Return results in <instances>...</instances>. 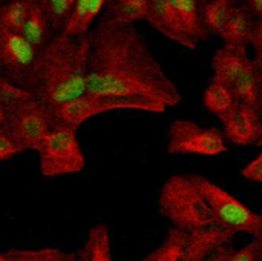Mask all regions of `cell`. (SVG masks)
Here are the masks:
<instances>
[{"instance_id":"9a60e30c","label":"cell","mask_w":262,"mask_h":261,"mask_svg":"<svg viewBox=\"0 0 262 261\" xmlns=\"http://www.w3.org/2000/svg\"><path fill=\"white\" fill-rule=\"evenodd\" d=\"M238 103L262 112V63L252 58L249 68L232 88Z\"/></svg>"},{"instance_id":"9c48e42d","label":"cell","mask_w":262,"mask_h":261,"mask_svg":"<svg viewBox=\"0 0 262 261\" xmlns=\"http://www.w3.org/2000/svg\"><path fill=\"white\" fill-rule=\"evenodd\" d=\"M37 55L23 34L0 26V77L26 89Z\"/></svg>"},{"instance_id":"484cf974","label":"cell","mask_w":262,"mask_h":261,"mask_svg":"<svg viewBox=\"0 0 262 261\" xmlns=\"http://www.w3.org/2000/svg\"><path fill=\"white\" fill-rule=\"evenodd\" d=\"M40 3L49 18L54 32H63L72 15L75 0H40Z\"/></svg>"},{"instance_id":"ac0fdd59","label":"cell","mask_w":262,"mask_h":261,"mask_svg":"<svg viewBox=\"0 0 262 261\" xmlns=\"http://www.w3.org/2000/svg\"><path fill=\"white\" fill-rule=\"evenodd\" d=\"M175 9L181 25L184 26L187 35L196 43L206 42L210 34L204 26L201 15V0H169Z\"/></svg>"},{"instance_id":"d6a6232c","label":"cell","mask_w":262,"mask_h":261,"mask_svg":"<svg viewBox=\"0 0 262 261\" xmlns=\"http://www.w3.org/2000/svg\"><path fill=\"white\" fill-rule=\"evenodd\" d=\"M233 251L235 249L232 248V245H229V246L223 248L221 251H218L216 254L210 255L209 258H204V260L201 261H229L230 257H232V254H233Z\"/></svg>"},{"instance_id":"3957f363","label":"cell","mask_w":262,"mask_h":261,"mask_svg":"<svg viewBox=\"0 0 262 261\" xmlns=\"http://www.w3.org/2000/svg\"><path fill=\"white\" fill-rule=\"evenodd\" d=\"M160 212L173 228L190 232L215 223V217L201 194L195 174H178L167 178L158 195Z\"/></svg>"},{"instance_id":"4fadbf2b","label":"cell","mask_w":262,"mask_h":261,"mask_svg":"<svg viewBox=\"0 0 262 261\" xmlns=\"http://www.w3.org/2000/svg\"><path fill=\"white\" fill-rule=\"evenodd\" d=\"M252 58L247 52L232 49V48H220L212 57V69H213V82L223 83L227 88H233L235 83L241 78V75L249 68Z\"/></svg>"},{"instance_id":"30bf717a","label":"cell","mask_w":262,"mask_h":261,"mask_svg":"<svg viewBox=\"0 0 262 261\" xmlns=\"http://www.w3.org/2000/svg\"><path fill=\"white\" fill-rule=\"evenodd\" d=\"M221 123L224 126V137L230 143L262 148V114L259 111L238 103Z\"/></svg>"},{"instance_id":"2e32d148","label":"cell","mask_w":262,"mask_h":261,"mask_svg":"<svg viewBox=\"0 0 262 261\" xmlns=\"http://www.w3.org/2000/svg\"><path fill=\"white\" fill-rule=\"evenodd\" d=\"M107 0H75L72 15L63 29V34L71 37H86L91 32L92 23L104 11Z\"/></svg>"},{"instance_id":"4316f807","label":"cell","mask_w":262,"mask_h":261,"mask_svg":"<svg viewBox=\"0 0 262 261\" xmlns=\"http://www.w3.org/2000/svg\"><path fill=\"white\" fill-rule=\"evenodd\" d=\"M31 98H34V95L28 89L0 77V103L9 112H12L17 106H20L21 103Z\"/></svg>"},{"instance_id":"e575fe53","label":"cell","mask_w":262,"mask_h":261,"mask_svg":"<svg viewBox=\"0 0 262 261\" xmlns=\"http://www.w3.org/2000/svg\"><path fill=\"white\" fill-rule=\"evenodd\" d=\"M0 261H6L5 255H3V252H0Z\"/></svg>"},{"instance_id":"d6986e66","label":"cell","mask_w":262,"mask_h":261,"mask_svg":"<svg viewBox=\"0 0 262 261\" xmlns=\"http://www.w3.org/2000/svg\"><path fill=\"white\" fill-rule=\"evenodd\" d=\"M23 37L37 49L41 51L48 42L54 37V29L49 23V18L40 3V0H37L28 15V20L21 29Z\"/></svg>"},{"instance_id":"7a4b0ae2","label":"cell","mask_w":262,"mask_h":261,"mask_svg":"<svg viewBox=\"0 0 262 261\" xmlns=\"http://www.w3.org/2000/svg\"><path fill=\"white\" fill-rule=\"evenodd\" d=\"M89 38L54 34L38 51L26 89L54 111L81 95L88 89Z\"/></svg>"},{"instance_id":"836d02e7","label":"cell","mask_w":262,"mask_h":261,"mask_svg":"<svg viewBox=\"0 0 262 261\" xmlns=\"http://www.w3.org/2000/svg\"><path fill=\"white\" fill-rule=\"evenodd\" d=\"M9 126H11V112L0 103V132L9 134Z\"/></svg>"},{"instance_id":"f546056e","label":"cell","mask_w":262,"mask_h":261,"mask_svg":"<svg viewBox=\"0 0 262 261\" xmlns=\"http://www.w3.org/2000/svg\"><path fill=\"white\" fill-rule=\"evenodd\" d=\"M241 175L250 182H255V183H261L262 185V152L253 160L250 162L243 171H241Z\"/></svg>"},{"instance_id":"ba28073f","label":"cell","mask_w":262,"mask_h":261,"mask_svg":"<svg viewBox=\"0 0 262 261\" xmlns=\"http://www.w3.org/2000/svg\"><path fill=\"white\" fill-rule=\"evenodd\" d=\"M51 129V111L35 97L26 100L11 112L9 135L25 151L31 149L38 152Z\"/></svg>"},{"instance_id":"cb8c5ba5","label":"cell","mask_w":262,"mask_h":261,"mask_svg":"<svg viewBox=\"0 0 262 261\" xmlns=\"http://www.w3.org/2000/svg\"><path fill=\"white\" fill-rule=\"evenodd\" d=\"M37 0H8L0 6V26L20 32Z\"/></svg>"},{"instance_id":"8992f818","label":"cell","mask_w":262,"mask_h":261,"mask_svg":"<svg viewBox=\"0 0 262 261\" xmlns=\"http://www.w3.org/2000/svg\"><path fill=\"white\" fill-rule=\"evenodd\" d=\"M40 172L45 178L71 175L83 171L84 154L77 138V131L66 126H55L38 149Z\"/></svg>"},{"instance_id":"52a82bcc","label":"cell","mask_w":262,"mask_h":261,"mask_svg":"<svg viewBox=\"0 0 262 261\" xmlns=\"http://www.w3.org/2000/svg\"><path fill=\"white\" fill-rule=\"evenodd\" d=\"M166 149L169 154L218 155L227 151L224 132L218 128H204L190 120H175L167 129Z\"/></svg>"},{"instance_id":"4dcf8cb0","label":"cell","mask_w":262,"mask_h":261,"mask_svg":"<svg viewBox=\"0 0 262 261\" xmlns=\"http://www.w3.org/2000/svg\"><path fill=\"white\" fill-rule=\"evenodd\" d=\"M250 46L255 51V60L262 63V18H255L252 37H250Z\"/></svg>"},{"instance_id":"5bb4252c","label":"cell","mask_w":262,"mask_h":261,"mask_svg":"<svg viewBox=\"0 0 262 261\" xmlns=\"http://www.w3.org/2000/svg\"><path fill=\"white\" fill-rule=\"evenodd\" d=\"M253 25H255V18L236 3V8L233 9L230 18L227 20V23L224 25L218 37L223 40L226 48L247 52L250 46Z\"/></svg>"},{"instance_id":"d4e9b609","label":"cell","mask_w":262,"mask_h":261,"mask_svg":"<svg viewBox=\"0 0 262 261\" xmlns=\"http://www.w3.org/2000/svg\"><path fill=\"white\" fill-rule=\"evenodd\" d=\"M6 261H78L74 254L57 248H38V249H20L12 248L3 252Z\"/></svg>"},{"instance_id":"5b68a950","label":"cell","mask_w":262,"mask_h":261,"mask_svg":"<svg viewBox=\"0 0 262 261\" xmlns=\"http://www.w3.org/2000/svg\"><path fill=\"white\" fill-rule=\"evenodd\" d=\"M195 182L215 217V223L236 234H249L253 238L259 235L262 225L261 214L253 212L236 197L203 175L195 174Z\"/></svg>"},{"instance_id":"44dd1931","label":"cell","mask_w":262,"mask_h":261,"mask_svg":"<svg viewBox=\"0 0 262 261\" xmlns=\"http://www.w3.org/2000/svg\"><path fill=\"white\" fill-rule=\"evenodd\" d=\"M78 261H114L111 248V234L106 225L94 226L80 251Z\"/></svg>"},{"instance_id":"7c38bea8","label":"cell","mask_w":262,"mask_h":261,"mask_svg":"<svg viewBox=\"0 0 262 261\" xmlns=\"http://www.w3.org/2000/svg\"><path fill=\"white\" fill-rule=\"evenodd\" d=\"M146 22L170 42L195 51L198 45L187 35L169 0H150Z\"/></svg>"},{"instance_id":"ffe728a7","label":"cell","mask_w":262,"mask_h":261,"mask_svg":"<svg viewBox=\"0 0 262 261\" xmlns=\"http://www.w3.org/2000/svg\"><path fill=\"white\" fill-rule=\"evenodd\" d=\"M140 261H187V232L170 228L164 242Z\"/></svg>"},{"instance_id":"8d00e7d4","label":"cell","mask_w":262,"mask_h":261,"mask_svg":"<svg viewBox=\"0 0 262 261\" xmlns=\"http://www.w3.org/2000/svg\"><path fill=\"white\" fill-rule=\"evenodd\" d=\"M6 2H8V0H0V6H2L3 3H6Z\"/></svg>"},{"instance_id":"e0dca14e","label":"cell","mask_w":262,"mask_h":261,"mask_svg":"<svg viewBox=\"0 0 262 261\" xmlns=\"http://www.w3.org/2000/svg\"><path fill=\"white\" fill-rule=\"evenodd\" d=\"M150 0H107L101 22L134 25L138 20H146Z\"/></svg>"},{"instance_id":"1f68e13d","label":"cell","mask_w":262,"mask_h":261,"mask_svg":"<svg viewBox=\"0 0 262 261\" xmlns=\"http://www.w3.org/2000/svg\"><path fill=\"white\" fill-rule=\"evenodd\" d=\"M236 3L253 18H262V0H236Z\"/></svg>"},{"instance_id":"f35d334b","label":"cell","mask_w":262,"mask_h":261,"mask_svg":"<svg viewBox=\"0 0 262 261\" xmlns=\"http://www.w3.org/2000/svg\"><path fill=\"white\" fill-rule=\"evenodd\" d=\"M261 114H262V112H261Z\"/></svg>"},{"instance_id":"d590c367","label":"cell","mask_w":262,"mask_h":261,"mask_svg":"<svg viewBox=\"0 0 262 261\" xmlns=\"http://www.w3.org/2000/svg\"><path fill=\"white\" fill-rule=\"evenodd\" d=\"M261 215H262V214H261ZM258 237H259V238L262 240V225H261V232H259V235H258Z\"/></svg>"},{"instance_id":"603a6c76","label":"cell","mask_w":262,"mask_h":261,"mask_svg":"<svg viewBox=\"0 0 262 261\" xmlns=\"http://www.w3.org/2000/svg\"><path fill=\"white\" fill-rule=\"evenodd\" d=\"M236 8V0H203L201 15L206 29L212 35H218L227 20L230 18L233 9Z\"/></svg>"},{"instance_id":"74e56055","label":"cell","mask_w":262,"mask_h":261,"mask_svg":"<svg viewBox=\"0 0 262 261\" xmlns=\"http://www.w3.org/2000/svg\"><path fill=\"white\" fill-rule=\"evenodd\" d=\"M201 2H203V0H201Z\"/></svg>"},{"instance_id":"277c9868","label":"cell","mask_w":262,"mask_h":261,"mask_svg":"<svg viewBox=\"0 0 262 261\" xmlns=\"http://www.w3.org/2000/svg\"><path fill=\"white\" fill-rule=\"evenodd\" d=\"M167 108L158 102L152 100H124V98H111L100 97L92 94H84L54 111H51L52 128L66 126L71 129H78L84 122L92 117L114 112V111H140V112H152L161 114Z\"/></svg>"},{"instance_id":"f1b7e54d","label":"cell","mask_w":262,"mask_h":261,"mask_svg":"<svg viewBox=\"0 0 262 261\" xmlns=\"http://www.w3.org/2000/svg\"><path fill=\"white\" fill-rule=\"evenodd\" d=\"M23 151L25 149L8 132H0V163L15 157Z\"/></svg>"},{"instance_id":"6da1fadb","label":"cell","mask_w":262,"mask_h":261,"mask_svg":"<svg viewBox=\"0 0 262 261\" xmlns=\"http://www.w3.org/2000/svg\"><path fill=\"white\" fill-rule=\"evenodd\" d=\"M88 94L152 100L173 108L183 97L134 25L101 22L91 29Z\"/></svg>"},{"instance_id":"7402d4cb","label":"cell","mask_w":262,"mask_h":261,"mask_svg":"<svg viewBox=\"0 0 262 261\" xmlns=\"http://www.w3.org/2000/svg\"><path fill=\"white\" fill-rule=\"evenodd\" d=\"M203 102H204L206 109L212 112L215 117H218L220 120H224L238 105L232 89L213 80L206 88Z\"/></svg>"},{"instance_id":"83f0119b","label":"cell","mask_w":262,"mask_h":261,"mask_svg":"<svg viewBox=\"0 0 262 261\" xmlns=\"http://www.w3.org/2000/svg\"><path fill=\"white\" fill-rule=\"evenodd\" d=\"M229 261H262V240L255 237L244 248L233 251Z\"/></svg>"},{"instance_id":"8fae6325","label":"cell","mask_w":262,"mask_h":261,"mask_svg":"<svg viewBox=\"0 0 262 261\" xmlns=\"http://www.w3.org/2000/svg\"><path fill=\"white\" fill-rule=\"evenodd\" d=\"M236 232L213 223L187 232V261H201L232 245Z\"/></svg>"}]
</instances>
